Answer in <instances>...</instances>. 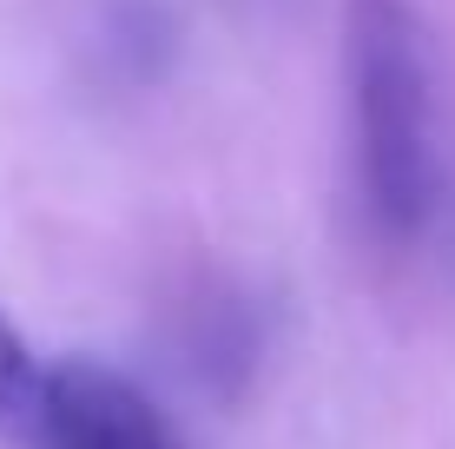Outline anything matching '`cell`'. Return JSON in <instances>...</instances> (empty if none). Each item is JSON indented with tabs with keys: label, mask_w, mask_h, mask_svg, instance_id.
I'll return each instance as SVG.
<instances>
[{
	"label": "cell",
	"mask_w": 455,
	"mask_h": 449,
	"mask_svg": "<svg viewBox=\"0 0 455 449\" xmlns=\"http://www.w3.org/2000/svg\"><path fill=\"white\" fill-rule=\"evenodd\" d=\"M40 416H46V364L27 350V337L0 311V437L34 449L40 443Z\"/></svg>",
	"instance_id": "obj_3"
},
{
	"label": "cell",
	"mask_w": 455,
	"mask_h": 449,
	"mask_svg": "<svg viewBox=\"0 0 455 449\" xmlns=\"http://www.w3.org/2000/svg\"><path fill=\"white\" fill-rule=\"evenodd\" d=\"M34 449H179V437L132 377L67 357L46 364V416Z\"/></svg>",
	"instance_id": "obj_2"
},
{
	"label": "cell",
	"mask_w": 455,
	"mask_h": 449,
	"mask_svg": "<svg viewBox=\"0 0 455 449\" xmlns=\"http://www.w3.org/2000/svg\"><path fill=\"white\" fill-rule=\"evenodd\" d=\"M343 73H350L363 205L383 238H416L435 205V113H429V53H422L416 13L403 0H350Z\"/></svg>",
	"instance_id": "obj_1"
}]
</instances>
